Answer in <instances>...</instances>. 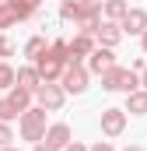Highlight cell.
<instances>
[{"label":"cell","instance_id":"10","mask_svg":"<svg viewBox=\"0 0 147 151\" xmlns=\"http://www.w3.org/2000/svg\"><path fill=\"white\" fill-rule=\"evenodd\" d=\"M46 141H49L53 148H60V151H63V148L74 141V134H70V127H67V123H49V130H46Z\"/></svg>","mask_w":147,"mask_h":151},{"label":"cell","instance_id":"15","mask_svg":"<svg viewBox=\"0 0 147 151\" xmlns=\"http://www.w3.org/2000/svg\"><path fill=\"white\" fill-rule=\"evenodd\" d=\"M32 95H35V91H28V88H21V84H14V88L7 91V99H11L21 113H25V109H32Z\"/></svg>","mask_w":147,"mask_h":151},{"label":"cell","instance_id":"28","mask_svg":"<svg viewBox=\"0 0 147 151\" xmlns=\"http://www.w3.org/2000/svg\"><path fill=\"white\" fill-rule=\"evenodd\" d=\"M91 151H116V148H112L109 141H98V144H95V148H91Z\"/></svg>","mask_w":147,"mask_h":151},{"label":"cell","instance_id":"30","mask_svg":"<svg viewBox=\"0 0 147 151\" xmlns=\"http://www.w3.org/2000/svg\"><path fill=\"white\" fill-rule=\"evenodd\" d=\"M123 151H144V148H140V144H130V148H123Z\"/></svg>","mask_w":147,"mask_h":151},{"label":"cell","instance_id":"27","mask_svg":"<svg viewBox=\"0 0 147 151\" xmlns=\"http://www.w3.org/2000/svg\"><path fill=\"white\" fill-rule=\"evenodd\" d=\"M63 151H91V148H84L81 141H70V144H67V148H63Z\"/></svg>","mask_w":147,"mask_h":151},{"label":"cell","instance_id":"2","mask_svg":"<svg viewBox=\"0 0 147 151\" xmlns=\"http://www.w3.org/2000/svg\"><path fill=\"white\" fill-rule=\"evenodd\" d=\"M35 102L42 109H49V113H56V109H63V102H67V88L63 84H56V81H42L35 91Z\"/></svg>","mask_w":147,"mask_h":151},{"label":"cell","instance_id":"25","mask_svg":"<svg viewBox=\"0 0 147 151\" xmlns=\"http://www.w3.org/2000/svg\"><path fill=\"white\" fill-rule=\"evenodd\" d=\"M11 53H14V42L0 35V60H4V56H11Z\"/></svg>","mask_w":147,"mask_h":151},{"label":"cell","instance_id":"17","mask_svg":"<svg viewBox=\"0 0 147 151\" xmlns=\"http://www.w3.org/2000/svg\"><path fill=\"white\" fill-rule=\"evenodd\" d=\"M46 49H49V46H46V39H42V35H32L28 42H25V56H28V60H39Z\"/></svg>","mask_w":147,"mask_h":151},{"label":"cell","instance_id":"9","mask_svg":"<svg viewBox=\"0 0 147 151\" xmlns=\"http://www.w3.org/2000/svg\"><path fill=\"white\" fill-rule=\"evenodd\" d=\"M98 46H95V35H74V42H70V63H81V56H91Z\"/></svg>","mask_w":147,"mask_h":151},{"label":"cell","instance_id":"19","mask_svg":"<svg viewBox=\"0 0 147 151\" xmlns=\"http://www.w3.org/2000/svg\"><path fill=\"white\" fill-rule=\"evenodd\" d=\"M60 18L77 25V21H81V4H77V0H63V4H60Z\"/></svg>","mask_w":147,"mask_h":151},{"label":"cell","instance_id":"16","mask_svg":"<svg viewBox=\"0 0 147 151\" xmlns=\"http://www.w3.org/2000/svg\"><path fill=\"white\" fill-rule=\"evenodd\" d=\"M102 11H105V18H109V21H123V18L130 14V4H126V0H105V7H102Z\"/></svg>","mask_w":147,"mask_h":151},{"label":"cell","instance_id":"29","mask_svg":"<svg viewBox=\"0 0 147 151\" xmlns=\"http://www.w3.org/2000/svg\"><path fill=\"white\" fill-rule=\"evenodd\" d=\"M140 84H144V88H147V67H144V70H140Z\"/></svg>","mask_w":147,"mask_h":151},{"label":"cell","instance_id":"21","mask_svg":"<svg viewBox=\"0 0 147 151\" xmlns=\"http://www.w3.org/2000/svg\"><path fill=\"white\" fill-rule=\"evenodd\" d=\"M77 28H81L84 35H98V28H102V21H98V14H81V21H77Z\"/></svg>","mask_w":147,"mask_h":151},{"label":"cell","instance_id":"24","mask_svg":"<svg viewBox=\"0 0 147 151\" xmlns=\"http://www.w3.org/2000/svg\"><path fill=\"white\" fill-rule=\"evenodd\" d=\"M11 141H14V134H11V123H4V119H0V148H7Z\"/></svg>","mask_w":147,"mask_h":151},{"label":"cell","instance_id":"13","mask_svg":"<svg viewBox=\"0 0 147 151\" xmlns=\"http://www.w3.org/2000/svg\"><path fill=\"white\" fill-rule=\"evenodd\" d=\"M18 84H21V88H28V91H39L42 74L35 70V63H32V67H18Z\"/></svg>","mask_w":147,"mask_h":151},{"label":"cell","instance_id":"5","mask_svg":"<svg viewBox=\"0 0 147 151\" xmlns=\"http://www.w3.org/2000/svg\"><path fill=\"white\" fill-rule=\"evenodd\" d=\"M126 130V109H102V134L105 137H119Z\"/></svg>","mask_w":147,"mask_h":151},{"label":"cell","instance_id":"20","mask_svg":"<svg viewBox=\"0 0 147 151\" xmlns=\"http://www.w3.org/2000/svg\"><path fill=\"white\" fill-rule=\"evenodd\" d=\"M0 119H4V123H14V119H21V109H18V106L7 99V95L0 99Z\"/></svg>","mask_w":147,"mask_h":151},{"label":"cell","instance_id":"7","mask_svg":"<svg viewBox=\"0 0 147 151\" xmlns=\"http://www.w3.org/2000/svg\"><path fill=\"white\" fill-rule=\"evenodd\" d=\"M123 35H126V32H123V25H119V21H102V28H98V46H109V49H116V46H119V42H123Z\"/></svg>","mask_w":147,"mask_h":151},{"label":"cell","instance_id":"8","mask_svg":"<svg viewBox=\"0 0 147 151\" xmlns=\"http://www.w3.org/2000/svg\"><path fill=\"white\" fill-rule=\"evenodd\" d=\"M119 25H123V32H126V35H144V32H147V11L130 7V14H126Z\"/></svg>","mask_w":147,"mask_h":151},{"label":"cell","instance_id":"3","mask_svg":"<svg viewBox=\"0 0 147 151\" xmlns=\"http://www.w3.org/2000/svg\"><path fill=\"white\" fill-rule=\"evenodd\" d=\"M32 63H35V70L42 74V81H56V77H63V70H67V60H63L53 46H49L39 60H32Z\"/></svg>","mask_w":147,"mask_h":151},{"label":"cell","instance_id":"26","mask_svg":"<svg viewBox=\"0 0 147 151\" xmlns=\"http://www.w3.org/2000/svg\"><path fill=\"white\" fill-rule=\"evenodd\" d=\"M32 151H60V148H53L49 141H39V144H35V148H32Z\"/></svg>","mask_w":147,"mask_h":151},{"label":"cell","instance_id":"32","mask_svg":"<svg viewBox=\"0 0 147 151\" xmlns=\"http://www.w3.org/2000/svg\"><path fill=\"white\" fill-rule=\"evenodd\" d=\"M0 151H18V148H11V144H7V148H0Z\"/></svg>","mask_w":147,"mask_h":151},{"label":"cell","instance_id":"23","mask_svg":"<svg viewBox=\"0 0 147 151\" xmlns=\"http://www.w3.org/2000/svg\"><path fill=\"white\" fill-rule=\"evenodd\" d=\"M14 21H18V18H14V11H11L7 4H0V28H11Z\"/></svg>","mask_w":147,"mask_h":151},{"label":"cell","instance_id":"1","mask_svg":"<svg viewBox=\"0 0 147 151\" xmlns=\"http://www.w3.org/2000/svg\"><path fill=\"white\" fill-rule=\"evenodd\" d=\"M46 113H49V109H42V106H32V109L21 113V137H25V141H32V144L46 141V130H49Z\"/></svg>","mask_w":147,"mask_h":151},{"label":"cell","instance_id":"12","mask_svg":"<svg viewBox=\"0 0 147 151\" xmlns=\"http://www.w3.org/2000/svg\"><path fill=\"white\" fill-rule=\"evenodd\" d=\"M126 113L133 116H147V88H137L126 95Z\"/></svg>","mask_w":147,"mask_h":151},{"label":"cell","instance_id":"22","mask_svg":"<svg viewBox=\"0 0 147 151\" xmlns=\"http://www.w3.org/2000/svg\"><path fill=\"white\" fill-rule=\"evenodd\" d=\"M77 4H81V14H98L105 7V0H77Z\"/></svg>","mask_w":147,"mask_h":151},{"label":"cell","instance_id":"4","mask_svg":"<svg viewBox=\"0 0 147 151\" xmlns=\"http://www.w3.org/2000/svg\"><path fill=\"white\" fill-rule=\"evenodd\" d=\"M60 84H63L70 95H84V91H88V67H81V63H67Z\"/></svg>","mask_w":147,"mask_h":151},{"label":"cell","instance_id":"6","mask_svg":"<svg viewBox=\"0 0 147 151\" xmlns=\"http://www.w3.org/2000/svg\"><path fill=\"white\" fill-rule=\"evenodd\" d=\"M109 67H116V53H112L109 46H98V49L88 56V74H98V77H102Z\"/></svg>","mask_w":147,"mask_h":151},{"label":"cell","instance_id":"18","mask_svg":"<svg viewBox=\"0 0 147 151\" xmlns=\"http://www.w3.org/2000/svg\"><path fill=\"white\" fill-rule=\"evenodd\" d=\"M14 84H18V70L11 63H0V91H11Z\"/></svg>","mask_w":147,"mask_h":151},{"label":"cell","instance_id":"11","mask_svg":"<svg viewBox=\"0 0 147 151\" xmlns=\"http://www.w3.org/2000/svg\"><path fill=\"white\" fill-rule=\"evenodd\" d=\"M123 81H126V67H109L105 74H102V88L105 91H123Z\"/></svg>","mask_w":147,"mask_h":151},{"label":"cell","instance_id":"31","mask_svg":"<svg viewBox=\"0 0 147 151\" xmlns=\"http://www.w3.org/2000/svg\"><path fill=\"white\" fill-rule=\"evenodd\" d=\"M140 46H144V53H147V32H144V35H140Z\"/></svg>","mask_w":147,"mask_h":151},{"label":"cell","instance_id":"14","mask_svg":"<svg viewBox=\"0 0 147 151\" xmlns=\"http://www.w3.org/2000/svg\"><path fill=\"white\" fill-rule=\"evenodd\" d=\"M39 4H42V0H7V7L14 11V18H18V21L32 18V14L39 11Z\"/></svg>","mask_w":147,"mask_h":151}]
</instances>
